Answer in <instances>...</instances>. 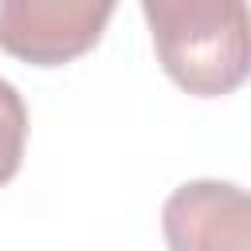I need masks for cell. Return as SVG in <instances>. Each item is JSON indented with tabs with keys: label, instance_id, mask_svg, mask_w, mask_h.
Listing matches in <instances>:
<instances>
[{
	"label": "cell",
	"instance_id": "3",
	"mask_svg": "<svg viewBox=\"0 0 251 251\" xmlns=\"http://www.w3.org/2000/svg\"><path fill=\"white\" fill-rule=\"evenodd\" d=\"M169 251H251V192L227 180H188L161 208Z\"/></svg>",
	"mask_w": 251,
	"mask_h": 251
},
{
	"label": "cell",
	"instance_id": "4",
	"mask_svg": "<svg viewBox=\"0 0 251 251\" xmlns=\"http://www.w3.org/2000/svg\"><path fill=\"white\" fill-rule=\"evenodd\" d=\"M24 145H27V106L20 90L8 78H0V184H8L20 173Z\"/></svg>",
	"mask_w": 251,
	"mask_h": 251
},
{
	"label": "cell",
	"instance_id": "2",
	"mask_svg": "<svg viewBox=\"0 0 251 251\" xmlns=\"http://www.w3.org/2000/svg\"><path fill=\"white\" fill-rule=\"evenodd\" d=\"M118 0H0V51L31 67H63L86 55Z\"/></svg>",
	"mask_w": 251,
	"mask_h": 251
},
{
	"label": "cell",
	"instance_id": "1",
	"mask_svg": "<svg viewBox=\"0 0 251 251\" xmlns=\"http://www.w3.org/2000/svg\"><path fill=\"white\" fill-rule=\"evenodd\" d=\"M165 75L196 94L220 98L251 78L247 0H141Z\"/></svg>",
	"mask_w": 251,
	"mask_h": 251
}]
</instances>
